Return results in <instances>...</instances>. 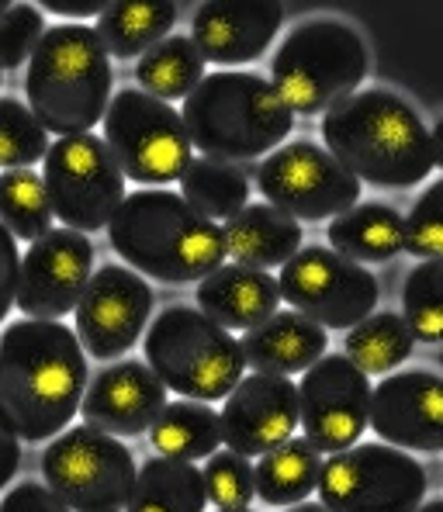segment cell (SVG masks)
Instances as JSON below:
<instances>
[{"label":"cell","instance_id":"obj_1","mask_svg":"<svg viewBox=\"0 0 443 512\" xmlns=\"http://www.w3.org/2000/svg\"><path fill=\"white\" fill-rule=\"evenodd\" d=\"M87 357L63 322L18 319L0 333V419L25 443L70 429L84 402Z\"/></svg>","mask_w":443,"mask_h":512},{"label":"cell","instance_id":"obj_2","mask_svg":"<svg viewBox=\"0 0 443 512\" xmlns=\"http://www.w3.org/2000/svg\"><path fill=\"white\" fill-rule=\"evenodd\" d=\"M326 149L360 184L412 187L430 177L433 146L419 111L385 87L354 90L322 115Z\"/></svg>","mask_w":443,"mask_h":512},{"label":"cell","instance_id":"obj_3","mask_svg":"<svg viewBox=\"0 0 443 512\" xmlns=\"http://www.w3.org/2000/svg\"><path fill=\"white\" fill-rule=\"evenodd\" d=\"M108 243L129 270L163 284L205 281L229 256L222 225L163 187L125 194L122 208L108 222Z\"/></svg>","mask_w":443,"mask_h":512},{"label":"cell","instance_id":"obj_4","mask_svg":"<svg viewBox=\"0 0 443 512\" xmlns=\"http://www.w3.org/2000/svg\"><path fill=\"white\" fill-rule=\"evenodd\" d=\"M187 139L208 160L246 163L274 153L295 128V115L267 77L246 70L208 73L184 97Z\"/></svg>","mask_w":443,"mask_h":512},{"label":"cell","instance_id":"obj_5","mask_svg":"<svg viewBox=\"0 0 443 512\" xmlns=\"http://www.w3.org/2000/svg\"><path fill=\"white\" fill-rule=\"evenodd\" d=\"M111 56L90 25L66 21L45 28L39 49L28 59L25 97L28 111L45 132L84 135L111 104Z\"/></svg>","mask_w":443,"mask_h":512},{"label":"cell","instance_id":"obj_6","mask_svg":"<svg viewBox=\"0 0 443 512\" xmlns=\"http://www.w3.org/2000/svg\"><path fill=\"white\" fill-rule=\"evenodd\" d=\"M371 70L367 42L336 18H315L291 28L270 63V84L291 115H326L350 97Z\"/></svg>","mask_w":443,"mask_h":512},{"label":"cell","instance_id":"obj_7","mask_svg":"<svg viewBox=\"0 0 443 512\" xmlns=\"http://www.w3.org/2000/svg\"><path fill=\"white\" fill-rule=\"evenodd\" d=\"M146 364L187 402H219L243 381V346L191 305H170L146 329Z\"/></svg>","mask_w":443,"mask_h":512},{"label":"cell","instance_id":"obj_8","mask_svg":"<svg viewBox=\"0 0 443 512\" xmlns=\"http://www.w3.org/2000/svg\"><path fill=\"white\" fill-rule=\"evenodd\" d=\"M104 146L111 149L125 180L142 187H163L191 167V139L174 104L125 87L104 111Z\"/></svg>","mask_w":443,"mask_h":512},{"label":"cell","instance_id":"obj_9","mask_svg":"<svg viewBox=\"0 0 443 512\" xmlns=\"http://www.w3.org/2000/svg\"><path fill=\"white\" fill-rule=\"evenodd\" d=\"M135 454L118 436L87 423L52 436L42 478L73 512H125L135 488Z\"/></svg>","mask_w":443,"mask_h":512},{"label":"cell","instance_id":"obj_10","mask_svg":"<svg viewBox=\"0 0 443 512\" xmlns=\"http://www.w3.org/2000/svg\"><path fill=\"white\" fill-rule=\"evenodd\" d=\"M52 215L73 232H101L125 201V173L101 135H63L42 160Z\"/></svg>","mask_w":443,"mask_h":512},{"label":"cell","instance_id":"obj_11","mask_svg":"<svg viewBox=\"0 0 443 512\" xmlns=\"http://www.w3.org/2000/svg\"><path fill=\"white\" fill-rule=\"evenodd\" d=\"M315 492L329 512H416L426 495V468L409 450L354 443L322 461Z\"/></svg>","mask_w":443,"mask_h":512},{"label":"cell","instance_id":"obj_12","mask_svg":"<svg viewBox=\"0 0 443 512\" xmlns=\"http://www.w3.org/2000/svg\"><path fill=\"white\" fill-rule=\"evenodd\" d=\"M281 301L322 329H354L378 305V277L329 246H305L281 267Z\"/></svg>","mask_w":443,"mask_h":512},{"label":"cell","instance_id":"obj_13","mask_svg":"<svg viewBox=\"0 0 443 512\" xmlns=\"http://www.w3.org/2000/svg\"><path fill=\"white\" fill-rule=\"evenodd\" d=\"M257 187L267 205L281 208L295 222L336 218L360 201V180L329 149L295 139L264 156Z\"/></svg>","mask_w":443,"mask_h":512},{"label":"cell","instance_id":"obj_14","mask_svg":"<svg viewBox=\"0 0 443 512\" xmlns=\"http://www.w3.org/2000/svg\"><path fill=\"white\" fill-rule=\"evenodd\" d=\"M371 381L343 353H326L298 384V426L319 454L354 447L371 423Z\"/></svg>","mask_w":443,"mask_h":512},{"label":"cell","instance_id":"obj_15","mask_svg":"<svg viewBox=\"0 0 443 512\" xmlns=\"http://www.w3.org/2000/svg\"><path fill=\"white\" fill-rule=\"evenodd\" d=\"M77 340L97 360H115L146 336L153 288L122 263H104L90 274L77 308Z\"/></svg>","mask_w":443,"mask_h":512},{"label":"cell","instance_id":"obj_16","mask_svg":"<svg viewBox=\"0 0 443 512\" xmlns=\"http://www.w3.org/2000/svg\"><path fill=\"white\" fill-rule=\"evenodd\" d=\"M90 274H94V243L84 232L49 229L21 256L18 295L14 305L25 319L59 322L77 308Z\"/></svg>","mask_w":443,"mask_h":512},{"label":"cell","instance_id":"obj_17","mask_svg":"<svg viewBox=\"0 0 443 512\" xmlns=\"http://www.w3.org/2000/svg\"><path fill=\"white\" fill-rule=\"evenodd\" d=\"M222 443L239 457H264L298 429V384L284 374H250L225 395Z\"/></svg>","mask_w":443,"mask_h":512},{"label":"cell","instance_id":"obj_18","mask_svg":"<svg viewBox=\"0 0 443 512\" xmlns=\"http://www.w3.org/2000/svg\"><path fill=\"white\" fill-rule=\"evenodd\" d=\"M367 429L388 447L409 454H440L443 450V378L430 371L385 374L371 391V423Z\"/></svg>","mask_w":443,"mask_h":512},{"label":"cell","instance_id":"obj_19","mask_svg":"<svg viewBox=\"0 0 443 512\" xmlns=\"http://www.w3.org/2000/svg\"><path fill=\"white\" fill-rule=\"evenodd\" d=\"M167 409V388L146 360H115L84 388V423L108 436H139Z\"/></svg>","mask_w":443,"mask_h":512},{"label":"cell","instance_id":"obj_20","mask_svg":"<svg viewBox=\"0 0 443 512\" xmlns=\"http://www.w3.org/2000/svg\"><path fill=\"white\" fill-rule=\"evenodd\" d=\"M284 7L274 0H212L191 21V42L215 66H246L277 39Z\"/></svg>","mask_w":443,"mask_h":512},{"label":"cell","instance_id":"obj_21","mask_svg":"<svg viewBox=\"0 0 443 512\" xmlns=\"http://www.w3.org/2000/svg\"><path fill=\"white\" fill-rule=\"evenodd\" d=\"M277 305H281V288L267 270L222 263L205 281H198V312L229 333L257 329L277 312Z\"/></svg>","mask_w":443,"mask_h":512},{"label":"cell","instance_id":"obj_22","mask_svg":"<svg viewBox=\"0 0 443 512\" xmlns=\"http://www.w3.org/2000/svg\"><path fill=\"white\" fill-rule=\"evenodd\" d=\"M239 346H243V360L257 374H284L288 378V374L309 371L315 360L326 357L329 333L291 308H284V312L277 308L267 322L243 333Z\"/></svg>","mask_w":443,"mask_h":512},{"label":"cell","instance_id":"obj_23","mask_svg":"<svg viewBox=\"0 0 443 512\" xmlns=\"http://www.w3.org/2000/svg\"><path fill=\"white\" fill-rule=\"evenodd\" d=\"M225 253L239 263V267L270 270L284 267L298 250H302V222L284 215L281 208L267 205H246L239 215L225 222Z\"/></svg>","mask_w":443,"mask_h":512},{"label":"cell","instance_id":"obj_24","mask_svg":"<svg viewBox=\"0 0 443 512\" xmlns=\"http://www.w3.org/2000/svg\"><path fill=\"white\" fill-rule=\"evenodd\" d=\"M329 250L354 263H385L405 250V218L385 201H357L329 222Z\"/></svg>","mask_w":443,"mask_h":512},{"label":"cell","instance_id":"obj_25","mask_svg":"<svg viewBox=\"0 0 443 512\" xmlns=\"http://www.w3.org/2000/svg\"><path fill=\"white\" fill-rule=\"evenodd\" d=\"M319 474L322 454L305 436H291L281 447L267 450L257 468H253L257 499L274 509H291L298 502H309V495L319 485Z\"/></svg>","mask_w":443,"mask_h":512},{"label":"cell","instance_id":"obj_26","mask_svg":"<svg viewBox=\"0 0 443 512\" xmlns=\"http://www.w3.org/2000/svg\"><path fill=\"white\" fill-rule=\"evenodd\" d=\"M177 25V4H139V0H115L101 11L94 32L104 52L115 59L146 56Z\"/></svg>","mask_w":443,"mask_h":512},{"label":"cell","instance_id":"obj_27","mask_svg":"<svg viewBox=\"0 0 443 512\" xmlns=\"http://www.w3.org/2000/svg\"><path fill=\"white\" fill-rule=\"evenodd\" d=\"M205 478L191 461L149 457L135 474V488L125 512H205Z\"/></svg>","mask_w":443,"mask_h":512},{"label":"cell","instance_id":"obj_28","mask_svg":"<svg viewBox=\"0 0 443 512\" xmlns=\"http://www.w3.org/2000/svg\"><path fill=\"white\" fill-rule=\"evenodd\" d=\"M149 440L160 457L174 461H201L212 457L222 443V419L205 402H167V409L149 426Z\"/></svg>","mask_w":443,"mask_h":512},{"label":"cell","instance_id":"obj_29","mask_svg":"<svg viewBox=\"0 0 443 512\" xmlns=\"http://www.w3.org/2000/svg\"><path fill=\"white\" fill-rule=\"evenodd\" d=\"M180 198L212 222H229L250 205V180L243 177L239 163L198 156L180 177Z\"/></svg>","mask_w":443,"mask_h":512},{"label":"cell","instance_id":"obj_30","mask_svg":"<svg viewBox=\"0 0 443 512\" xmlns=\"http://www.w3.org/2000/svg\"><path fill=\"white\" fill-rule=\"evenodd\" d=\"M135 77H139V90L170 104L177 97H187L205 80V59L191 35H167L139 59Z\"/></svg>","mask_w":443,"mask_h":512},{"label":"cell","instance_id":"obj_31","mask_svg":"<svg viewBox=\"0 0 443 512\" xmlns=\"http://www.w3.org/2000/svg\"><path fill=\"white\" fill-rule=\"evenodd\" d=\"M409 326L402 315L395 312H371L364 322L347 329V343H343V357L364 374H388L399 364H405L412 353Z\"/></svg>","mask_w":443,"mask_h":512},{"label":"cell","instance_id":"obj_32","mask_svg":"<svg viewBox=\"0 0 443 512\" xmlns=\"http://www.w3.org/2000/svg\"><path fill=\"white\" fill-rule=\"evenodd\" d=\"M0 225L25 243H35L52 229V205L45 194V180L35 170L0 173Z\"/></svg>","mask_w":443,"mask_h":512},{"label":"cell","instance_id":"obj_33","mask_svg":"<svg viewBox=\"0 0 443 512\" xmlns=\"http://www.w3.org/2000/svg\"><path fill=\"white\" fill-rule=\"evenodd\" d=\"M402 319L412 340L443 343V256L409 270L402 288Z\"/></svg>","mask_w":443,"mask_h":512},{"label":"cell","instance_id":"obj_34","mask_svg":"<svg viewBox=\"0 0 443 512\" xmlns=\"http://www.w3.org/2000/svg\"><path fill=\"white\" fill-rule=\"evenodd\" d=\"M49 153V132L18 97H0V173L32 170Z\"/></svg>","mask_w":443,"mask_h":512},{"label":"cell","instance_id":"obj_35","mask_svg":"<svg viewBox=\"0 0 443 512\" xmlns=\"http://www.w3.org/2000/svg\"><path fill=\"white\" fill-rule=\"evenodd\" d=\"M201 478H205V495L215 509H250V502L257 499L250 461L232 454V450H222V454L215 450Z\"/></svg>","mask_w":443,"mask_h":512},{"label":"cell","instance_id":"obj_36","mask_svg":"<svg viewBox=\"0 0 443 512\" xmlns=\"http://www.w3.org/2000/svg\"><path fill=\"white\" fill-rule=\"evenodd\" d=\"M45 35V14L39 4H11L0 14V73L21 70L39 49Z\"/></svg>","mask_w":443,"mask_h":512},{"label":"cell","instance_id":"obj_37","mask_svg":"<svg viewBox=\"0 0 443 512\" xmlns=\"http://www.w3.org/2000/svg\"><path fill=\"white\" fill-rule=\"evenodd\" d=\"M405 250L419 260L443 256V177L433 180L405 218Z\"/></svg>","mask_w":443,"mask_h":512},{"label":"cell","instance_id":"obj_38","mask_svg":"<svg viewBox=\"0 0 443 512\" xmlns=\"http://www.w3.org/2000/svg\"><path fill=\"white\" fill-rule=\"evenodd\" d=\"M0 512H73V509L66 506L49 485L25 481V485H14L11 492L0 499Z\"/></svg>","mask_w":443,"mask_h":512},{"label":"cell","instance_id":"obj_39","mask_svg":"<svg viewBox=\"0 0 443 512\" xmlns=\"http://www.w3.org/2000/svg\"><path fill=\"white\" fill-rule=\"evenodd\" d=\"M18 274H21V253L18 239L0 225V322L14 308V295H18Z\"/></svg>","mask_w":443,"mask_h":512},{"label":"cell","instance_id":"obj_40","mask_svg":"<svg viewBox=\"0 0 443 512\" xmlns=\"http://www.w3.org/2000/svg\"><path fill=\"white\" fill-rule=\"evenodd\" d=\"M18 468H21V440L11 433V426L0 419V488L11 485Z\"/></svg>","mask_w":443,"mask_h":512},{"label":"cell","instance_id":"obj_41","mask_svg":"<svg viewBox=\"0 0 443 512\" xmlns=\"http://www.w3.org/2000/svg\"><path fill=\"white\" fill-rule=\"evenodd\" d=\"M104 7H108L104 0H42V11L63 14V18H90V14L101 18Z\"/></svg>","mask_w":443,"mask_h":512},{"label":"cell","instance_id":"obj_42","mask_svg":"<svg viewBox=\"0 0 443 512\" xmlns=\"http://www.w3.org/2000/svg\"><path fill=\"white\" fill-rule=\"evenodd\" d=\"M430 146H433V167H440V170H443V118H440L437 125H433Z\"/></svg>","mask_w":443,"mask_h":512},{"label":"cell","instance_id":"obj_43","mask_svg":"<svg viewBox=\"0 0 443 512\" xmlns=\"http://www.w3.org/2000/svg\"><path fill=\"white\" fill-rule=\"evenodd\" d=\"M284 512H329L322 502H298V506H291V509H284Z\"/></svg>","mask_w":443,"mask_h":512},{"label":"cell","instance_id":"obj_44","mask_svg":"<svg viewBox=\"0 0 443 512\" xmlns=\"http://www.w3.org/2000/svg\"><path fill=\"white\" fill-rule=\"evenodd\" d=\"M239 170H243V177L250 180V177H257V173H260V163L257 160H246V163H239Z\"/></svg>","mask_w":443,"mask_h":512},{"label":"cell","instance_id":"obj_45","mask_svg":"<svg viewBox=\"0 0 443 512\" xmlns=\"http://www.w3.org/2000/svg\"><path fill=\"white\" fill-rule=\"evenodd\" d=\"M416 512H443V499H430V502H423Z\"/></svg>","mask_w":443,"mask_h":512},{"label":"cell","instance_id":"obj_46","mask_svg":"<svg viewBox=\"0 0 443 512\" xmlns=\"http://www.w3.org/2000/svg\"><path fill=\"white\" fill-rule=\"evenodd\" d=\"M7 7H11V4H7V0H0V14H4V11H7Z\"/></svg>","mask_w":443,"mask_h":512},{"label":"cell","instance_id":"obj_47","mask_svg":"<svg viewBox=\"0 0 443 512\" xmlns=\"http://www.w3.org/2000/svg\"><path fill=\"white\" fill-rule=\"evenodd\" d=\"M219 512H250V509H219Z\"/></svg>","mask_w":443,"mask_h":512},{"label":"cell","instance_id":"obj_48","mask_svg":"<svg viewBox=\"0 0 443 512\" xmlns=\"http://www.w3.org/2000/svg\"><path fill=\"white\" fill-rule=\"evenodd\" d=\"M437 360H440V364H443V350H440V353H437Z\"/></svg>","mask_w":443,"mask_h":512},{"label":"cell","instance_id":"obj_49","mask_svg":"<svg viewBox=\"0 0 443 512\" xmlns=\"http://www.w3.org/2000/svg\"><path fill=\"white\" fill-rule=\"evenodd\" d=\"M0 84H4V73H0Z\"/></svg>","mask_w":443,"mask_h":512}]
</instances>
